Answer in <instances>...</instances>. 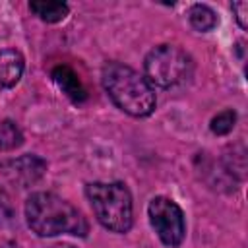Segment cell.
Wrapping results in <instances>:
<instances>
[{"label":"cell","mask_w":248,"mask_h":248,"mask_svg":"<svg viewBox=\"0 0 248 248\" xmlns=\"http://www.w3.org/2000/svg\"><path fill=\"white\" fill-rule=\"evenodd\" d=\"M25 217L29 229L39 236H85L89 231L87 219L81 211L50 192L31 194L25 202Z\"/></svg>","instance_id":"1"},{"label":"cell","mask_w":248,"mask_h":248,"mask_svg":"<svg viewBox=\"0 0 248 248\" xmlns=\"http://www.w3.org/2000/svg\"><path fill=\"white\" fill-rule=\"evenodd\" d=\"M103 87L112 103L130 116H149L155 108V91L149 81L134 68L120 62H108L101 74Z\"/></svg>","instance_id":"2"},{"label":"cell","mask_w":248,"mask_h":248,"mask_svg":"<svg viewBox=\"0 0 248 248\" xmlns=\"http://www.w3.org/2000/svg\"><path fill=\"white\" fill-rule=\"evenodd\" d=\"M85 196L97 221L112 232H128L134 221L132 196L122 182H91Z\"/></svg>","instance_id":"3"},{"label":"cell","mask_w":248,"mask_h":248,"mask_svg":"<svg viewBox=\"0 0 248 248\" xmlns=\"http://www.w3.org/2000/svg\"><path fill=\"white\" fill-rule=\"evenodd\" d=\"M192 70V58L176 45H159L151 48L143 60V78L151 87H178L190 79Z\"/></svg>","instance_id":"4"},{"label":"cell","mask_w":248,"mask_h":248,"mask_svg":"<svg viewBox=\"0 0 248 248\" xmlns=\"http://www.w3.org/2000/svg\"><path fill=\"white\" fill-rule=\"evenodd\" d=\"M147 215L153 231L161 238V242L169 248H176L182 244L186 234L184 213L180 205L165 196H157L147 205Z\"/></svg>","instance_id":"5"},{"label":"cell","mask_w":248,"mask_h":248,"mask_svg":"<svg viewBox=\"0 0 248 248\" xmlns=\"http://www.w3.org/2000/svg\"><path fill=\"white\" fill-rule=\"evenodd\" d=\"M0 170L17 188H29V186L37 184L43 178V174L46 172V163L41 157L27 153V155H21V157L2 161Z\"/></svg>","instance_id":"6"},{"label":"cell","mask_w":248,"mask_h":248,"mask_svg":"<svg viewBox=\"0 0 248 248\" xmlns=\"http://www.w3.org/2000/svg\"><path fill=\"white\" fill-rule=\"evenodd\" d=\"M23 68H25V60L19 50L14 48L0 50V93L16 87V83L21 79Z\"/></svg>","instance_id":"7"},{"label":"cell","mask_w":248,"mask_h":248,"mask_svg":"<svg viewBox=\"0 0 248 248\" xmlns=\"http://www.w3.org/2000/svg\"><path fill=\"white\" fill-rule=\"evenodd\" d=\"M52 79H54V83L60 87V91H62L66 97H70L74 103L85 101V97H87L85 87L81 85L79 78L76 76V72H74L72 68H68V66H56V68L52 70Z\"/></svg>","instance_id":"8"},{"label":"cell","mask_w":248,"mask_h":248,"mask_svg":"<svg viewBox=\"0 0 248 248\" xmlns=\"http://www.w3.org/2000/svg\"><path fill=\"white\" fill-rule=\"evenodd\" d=\"M29 10L46 23L62 21L70 12L68 4L64 2H29Z\"/></svg>","instance_id":"9"},{"label":"cell","mask_w":248,"mask_h":248,"mask_svg":"<svg viewBox=\"0 0 248 248\" xmlns=\"http://www.w3.org/2000/svg\"><path fill=\"white\" fill-rule=\"evenodd\" d=\"M188 19H190V25L196 29V31H211L215 25H217V16L215 12L205 6V4H194L188 12Z\"/></svg>","instance_id":"10"},{"label":"cell","mask_w":248,"mask_h":248,"mask_svg":"<svg viewBox=\"0 0 248 248\" xmlns=\"http://www.w3.org/2000/svg\"><path fill=\"white\" fill-rule=\"evenodd\" d=\"M21 143H23V134L17 128V124L12 120H2L0 122V151L16 149Z\"/></svg>","instance_id":"11"},{"label":"cell","mask_w":248,"mask_h":248,"mask_svg":"<svg viewBox=\"0 0 248 248\" xmlns=\"http://www.w3.org/2000/svg\"><path fill=\"white\" fill-rule=\"evenodd\" d=\"M234 124H236V112H234L232 108H227V110H223V112H219L217 116L211 118L209 128H211L213 134H217V136H225V134L232 132Z\"/></svg>","instance_id":"12"},{"label":"cell","mask_w":248,"mask_h":248,"mask_svg":"<svg viewBox=\"0 0 248 248\" xmlns=\"http://www.w3.org/2000/svg\"><path fill=\"white\" fill-rule=\"evenodd\" d=\"M14 219H16V209H14L12 198H10L8 192L0 186V225H2V227L12 225Z\"/></svg>","instance_id":"13"},{"label":"cell","mask_w":248,"mask_h":248,"mask_svg":"<svg viewBox=\"0 0 248 248\" xmlns=\"http://www.w3.org/2000/svg\"><path fill=\"white\" fill-rule=\"evenodd\" d=\"M231 8H232V12H234V17H236L238 25H240L242 29H246V27H248V2L240 0V2H234Z\"/></svg>","instance_id":"14"},{"label":"cell","mask_w":248,"mask_h":248,"mask_svg":"<svg viewBox=\"0 0 248 248\" xmlns=\"http://www.w3.org/2000/svg\"><path fill=\"white\" fill-rule=\"evenodd\" d=\"M52 248H74V246H70V244H56V246H52Z\"/></svg>","instance_id":"15"}]
</instances>
